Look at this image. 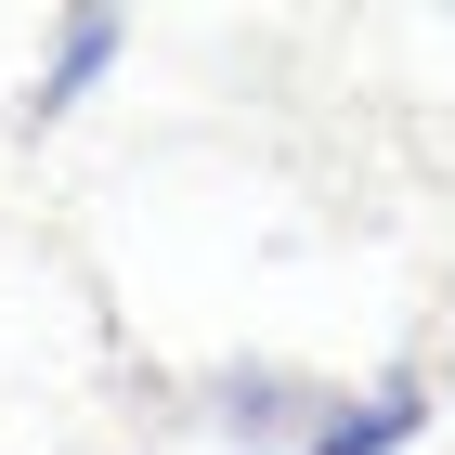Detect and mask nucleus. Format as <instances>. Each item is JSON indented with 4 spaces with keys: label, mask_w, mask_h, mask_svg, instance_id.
<instances>
[{
    "label": "nucleus",
    "mask_w": 455,
    "mask_h": 455,
    "mask_svg": "<svg viewBox=\"0 0 455 455\" xmlns=\"http://www.w3.org/2000/svg\"><path fill=\"white\" fill-rule=\"evenodd\" d=\"M403 429H417V390H390L378 417H339V429H325L313 455H390V443H403Z\"/></svg>",
    "instance_id": "obj_1"
},
{
    "label": "nucleus",
    "mask_w": 455,
    "mask_h": 455,
    "mask_svg": "<svg viewBox=\"0 0 455 455\" xmlns=\"http://www.w3.org/2000/svg\"><path fill=\"white\" fill-rule=\"evenodd\" d=\"M105 52H117V27H105V13H92V27H66V66H52V92H39V117H52V105H78V78L105 66Z\"/></svg>",
    "instance_id": "obj_2"
}]
</instances>
